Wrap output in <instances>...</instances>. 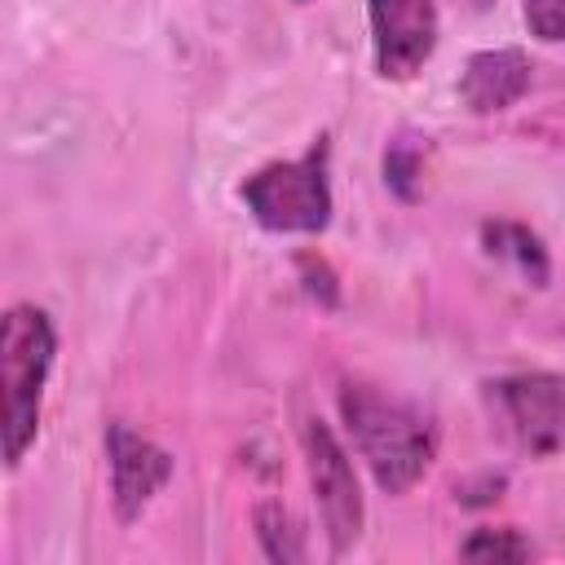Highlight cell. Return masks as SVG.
<instances>
[{
    "instance_id": "cell-1",
    "label": "cell",
    "mask_w": 565,
    "mask_h": 565,
    "mask_svg": "<svg viewBox=\"0 0 565 565\" xmlns=\"http://www.w3.org/2000/svg\"><path fill=\"white\" fill-rule=\"evenodd\" d=\"M340 411H344L353 446L366 459L375 486L384 494H406L424 477V468L433 463V450H437V437H433V424L424 419V411L384 388H371V384H344Z\"/></svg>"
},
{
    "instance_id": "cell-2",
    "label": "cell",
    "mask_w": 565,
    "mask_h": 565,
    "mask_svg": "<svg viewBox=\"0 0 565 565\" xmlns=\"http://www.w3.org/2000/svg\"><path fill=\"white\" fill-rule=\"evenodd\" d=\"M57 331L44 309L13 305L0 331V371H4V459L18 468L40 433V397L53 371Z\"/></svg>"
},
{
    "instance_id": "cell-3",
    "label": "cell",
    "mask_w": 565,
    "mask_h": 565,
    "mask_svg": "<svg viewBox=\"0 0 565 565\" xmlns=\"http://www.w3.org/2000/svg\"><path fill=\"white\" fill-rule=\"evenodd\" d=\"M327 137H318L300 159L265 163L243 181L247 212L274 234H318L331 221V181H327Z\"/></svg>"
},
{
    "instance_id": "cell-4",
    "label": "cell",
    "mask_w": 565,
    "mask_h": 565,
    "mask_svg": "<svg viewBox=\"0 0 565 565\" xmlns=\"http://www.w3.org/2000/svg\"><path fill=\"white\" fill-rule=\"evenodd\" d=\"M486 411L494 428L525 455H556L565 450V375L525 371L499 375L481 384Z\"/></svg>"
},
{
    "instance_id": "cell-5",
    "label": "cell",
    "mask_w": 565,
    "mask_h": 565,
    "mask_svg": "<svg viewBox=\"0 0 565 565\" xmlns=\"http://www.w3.org/2000/svg\"><path fill=\"white\" fill-rule=\"evenodd\" d=\"M300 441H305V463H309V481H313V499H318L331 552H349L353 539L362 534V494H358L353 463L322 419H305Z\"/></svg>"
},
{
    "instance_id": "cell-6",
    "label": "cell",
    "mask_w": 565,
    "mask_h": 565,
    "mask_svg": "<svg viewBox=\"0 0 565 565\" xmlns=\"http://www.w3.org/2000/svg\"><path fill=\"white\" fill-rule=\"evenodd\" d=\"M375 66L384 79H411L437 49V9L428 0H366Z\"/></svg>"
},
{
    "instance_id": "cell-7",
    "label": "cell",
    "mask_w": 565,
    "mask_h": 565,
    "mask_svg": "<svg viewBox=\"0 0 565 565\" xmlns=\"http://www.w3.org/2000/svg\"><path fill=\"white\" fill-rule=\"evenodd\" d=\"M106 459H110V499L119 521H137L146 503L168 486L172 477V455L159 450L150 437L110 424L106 428Z\"/></svg>"
},
{
    "instance_id": "cell-8",
    "label": "cell",
    "mask_w": 565,
    "mask_h": 565,
    "mask_svg": "<svg viewBox=\"0 0 565 565\" xmlns=\"http://www.w3.org/2000/svg\"><path fill=\"white\" fill-rule=\"evenodd\" d=\"M530 88V62L521 49H486L472 53L459 75V97L472 115H494L521 102Z\"/></svg>"
},
{
    "instance_id": "cell-9",
    "label": "cell",
    "mask_w": 565,
    "mask_h": 565,
    "mask_svg": "<svg viewBox=\"0 0 565 565\" xmlns=\"http://www.w3.org/2000/svg\"><path fill=\"white\" fill-rule=\"evenodd\" d=\"M481 238H486L490 256L512 260L530 282H547V252H543L539 234H530V230L516 225V221H490V225L481 230Z\"/></svg>"
},
{
    "instance_id": "cell-10",
    "label": "cell",
    "mask_w": 565,
    "mask_h": 565,
    "mask_svg": "<svg viewBox=\"0 0 565 565\" xmlns=\"http://www.w3.org/2000/svg\"><path fill=\"white\" fill-rule=\"evenodd\" d=\"M256 539H260V547H265V556L269 561H305L309 556V547H305V530H300V521L282 508V503H260L256 508Z\"/></svg>"
},
{
    "instance_id": "cell-11",
    "label": "cell",
    "mask_w": 565,
    "mask_h": 565,
    "mask_svg": "<svg viewBox=\"0 0 565 565\" xmlns=\"http://www.w3.org/2000/svg\"><path fill=\"white\" fill-rule=\"evenodd\" d=\"M459 552L468 561H525L530 543L516 539V530H477Z\"/></svg>"
},
{
    "instance_id": "cell-12",
    "label": "cell",
    "mask_w": 565,
    "mask_h": 565,
    "mask_svg": "<svg viewBox=\"0 0 565 565\" xmlns=\"http://www.w3.org/2000/svg\"><path fill=\"white\" fill-rule=\"evenodd\" d=\"M415 177H419V146H415V141H393L388 154H384V181H388L402 199H411V194H415V190H411Z\"/></svg>"
},
{
    "instance_id": "cell-13",
    "label": "cell",
    "mask_w": 565,
    "mask_h": 565,
    "mask_svg": "<svg viewBox=\"0 0 565 565\" xmlns=\"http://www.w3.org/2000/svg\"><path fill=\"white\" fill-rule=\"evenodd\" d=\"M525 22L539 40H565V0H525Z\"/></svg>"
}]
</instances>
